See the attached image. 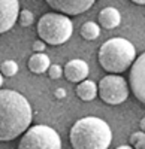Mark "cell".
<instances>
[{
  "instance_id": "obj_1",
  "label": "cell",
  "mask_w": 145,
  "mask_h": 149,
  "mask_svg": "<svg viewBox=\"0 0 145 149\" xmlns=\"http://www.w3.org/2000/svg\"><path fill=\"white\" fill-rule=\"evenodd\" d=\"M33 119L29 100L14 90L0 91V140L11 142L24 134Z\"/></svg>"
},
{
  "instance_id": "obj_2",
  "label": "cell",
  "mask_w": 145,
  "mask_h": 149,
  "mask_svg": "<svg viewBox=\"0 0 145 149\" xmlns=\"http://www.w3.org/2000/svg\"><path fill=\"white\" fill-rule=\"evenodd\" d=\"M69 140L74 149H108L112 142V131L103 119L85 116L72 125Z\"/></svg>"
},
{
  "instance_id": "obj_3",
  "label": "cell",
  "mask_w": 145,
  "mask_h": 149,
  "mask_svg": "<svg viewBox=\"0 0 145 149\" xmlns=\"http://www.w3.org/2000/svg\"><path fill=\"white\" fill-rule=\"evenodd\" d=\"M99 63L108 73H123L135 63L136 51L132 42L124 37H112L99 48Z\"/></svg>"
},
{
  "instance_id": "obj_4",
  "label": "cell",
  "mask_w": 145,
  "mask_h": 149,
  "mask_svg": "<svg viewBox=\"0 0 145 149\" xmlns=\"http://www.w3.org/2000/svg\"><path fill=\"white\" fill-rule=\"evenodd\" d=\"M72 33H74V26L70 18L60 12L45 14L38 21V34L48 45H63L70 39Z\"/></svg>"
},
{
  "instance_id": "obj_5",
  "label": "cell",
  "mask_w": 145,
  "mask_h": 149,
  "mask_svg": "<svg viewBox=\"0 0 145 149\" xmlns=\"http://www.w3.org/2000/svg\"><path fill=\"white\" fill-rule=\"evenodd\" d=\"M18 149H62V139L51 127L33 125L21 136Z\"/></svg>"
},
{
  "instance_id": "obj_6",
  "label": "cell",
  "mask_w": 145,
  "mask_h": 149,
  "mask_svg": "<svg viewBox=\"0 0 145 149\" xmlns=\"http://www.w3.org/2000/svg\"><path fill=\"white\" fill-rule=\"evenodd\" d=\"M130 85L123 76L118 74H106L99 82V97L106 104H121L129 97Z\"/></svg>"
},
{
  "instance_id": "obj_7",
  "label": "cell",
  "mask_w": 145,
  "mask_h": 149,
  "mask_svg": "<svg viewBox=\"0 0 145 149\" xmlns=\"http://www.w3.org/2000/svg\"><path fill=\"white\" fill-rule=\"evenodd\" d=\"M129 85L138 100L145 104V52L141 54L130 67Z\"/></svg>"
},
{
  "instance_id": "obj_8",
  "label": "cell",
  "mask_w": 145,
  "mask_h": 149,
  "mask_svg": "<svg viewBox=\"0 0 145 149\" xmlns=\"http://www.w3.org/2000/svg\"><path fill=\"white\" fill-rule=\"evenodd\" d=\"M54 10L64 15H79L88 10L96 0H45Z\"/></svg>"
},
{
  "instance_id": "obj_9",
  "label": "cell",
  "mask_w": 145,
  "mask_h": 149,
  "mask_svg": "<svg viewBox=\"0 0 145 149\" xmlns=\"http://www.w3.org/2000/svg\"><path fill=\"white\" fill-rule=\"evenodd\" d=\"M2 3V22H0V31H9L17 19L20 18V3L18 0H0Z\"/></svg>"
},
{
  "instance_id": "obj_10",
  "label": "cell",
  "mask_w": 145,
  "mask_h": 149,
  "mask_svg": "<svg viewBox=\"0 0 145 149\" xmlns=\"http://www.w3.org/2000/svg\"><path fill=\"white\" fill-rule=\"evenodd\" d=\"M88 64L85 63L84 60H79V58H75V60H70L66 63L64 66V78L69 81V82H82L85 81L87 76H88Z\"/></svg>"
},
{
  "instance_id": "obj_11",
  "label": "cell",
  "mask_w": 145,
  "mask_h": 149,
  "mask_svg": "<svg viewBox=\"0 0 145 149\" xmlns=\"http://www.w3.org/2000/svg\"><path fill=\"white\" fill-rule=\"evenodd\" d=\"M120 22H121V15H120L118 9L108 6V8L100 10V14H99L100 27H103L106 30H114L120 26Z\"/></svg>"
},
{
  "instance_id": "obj_12",
  "label": "cell",
  "mask_w": 145,
  "mask_h": 149,
  "mask_svg": "<svg viewBox=\"0 0 145 149\" xmlns=\"http://www.w3.org/2000/svg\"><path fill=\"white\" fill-rule=\"evenodd\" d=\"M27 67L30 72L36 73V74H41V73H45L50 70L51 67V63H50V57L43 52H38V54H33L30 58H29V63H27Z\"/></svg>"
},
{
  "instance_id": "obj_13",
  "label": "cell",
  "mask_w": 145,
  "mask_h": 149,
  "mask_svg": "<svg viewBox=\"0 0 145 149\" xmlns=\"http://www.w3.org/2000/svg\"><path fill=\"white\" fill-rule=\"evenodd\" d=\"M75 93L82 102H91L96 98V95H99V85H96L93 81L85 79L78 84Z\"/></svg>"
},
{
  "instance_id": "obj_14",
  "label": "cell",
  "mask_w": 145,
  "mask_h": 149,
  "mask_svg": "<svg viewBox=\"0 0 145 149\" xmlns=\"http://www.w3.org/2000/svg\"><path fill=\"white\" fill-rule=\"evenodd\" d=\"M100 34V24L94 22V21H87L82 24L81 27V36L85 40H94L97 39Z\"/></svg>"
},
{
  "instance_id": "obj_15",
  "label": "cell",
  "mask_w": 145,
  "mask_h": 149,
  "mask_svg": "<svg viewBox=\"0 0 145 149\" xmlns=\"http://www.w3.org/2000/svg\"><path fill=\"white\" fill-rule=\"evenodd\" d=\"M0 69H2V74L3 76H15L17 72H18V64L15 63L14 60H5L2 66H0Z\"/></svg>"
},
{
  "instance_id": "obj_16",
  "label": "cell",
  "mask_w": 145,
  "mask_h": 149,
  "mask_svg": "<svg viewBox=\"0 0 145 149\" xmlns=\"http://www.w3.org/2000/svg\"><path fill=\"white\" fill-rule=\"evenodd\" d=\"M130 146L135 149H145V131H135L130 136Z\"/></svg>"
},
{
  "instance_id": "obj_17",
  "label": "cell",
  "mask_w": 145,
  "mask_h": 149,
  "mask_svg": "<svg viewBox=\"0 0 145 149\" xmlns=\"http://www.w3.org/2000/svg\"><path fill=\"white\" fill-rule=\"evenodd\" d=\"M33 21H34V15L32 14V12H30L29 9H24V10H21V12H20L18 22L21 24L22 27H29V26H32Z\"/></svg>"
},
{
  "instance_id": "obj_18",
  "label": "cell",
  "mask_w": 145,
  "mask_h": 149,
  "mask_svg": "<svg viewBox=\"0 0 145 149\" xmlns=\"http://www.w3.org/2000/svg\"><path fill=\"white\" fill-rule=\"evenodd\" d=\"M64 73V69H62V66H57V64H53L48 70V76L51 79H60L62 74Z\"/></svg>"
},
{
  "instance_id": "obj_19",
  "label": "cell",
  "mask_w": 145,
  "mask_h": 149,
  "mask_svg": "<svg viewBox=\"0 0 145 149\" xmlns=\"http://www.w3.org/2000/svg\"><path fill=\"white\" fill-rule=\"evenodd\" d=\"M33 51H34V54H38V52H42V51H45V48H46V42H43L42 39H38V40H34L33 42Z\"/></svg>"
},
{
  "instance_id": "obj_20",
  "label": "cell",
  "mask_w": 145,
  "mask_h": 149,
  "mask_svg": "<svg viewBox=\"0 0 145 149\" xmlns=\"http://www.w3.org/2000/svg\"><path fill=\"white\" fill-rule=\"evenodd\" d=\"M54 95H55V98L62 100V98L66 97V90H64V88H55V90H54Z\"/></svg>"
},
{
  "instance_id": "obj_21",
  "label": "cell",
  "mask_w": 145,
  "mask_h": 149,
  "mask_svg": "<svg viewBox=\"0 0 145 149\" xmlns=\"http://www.w3.org/2000/svg\"><path fill=\"white\" fill-rule=\"evenodd\" d=\"M139 127H141V130H142V131H145V118H142V119H141Z\"/></svg>"
},
{
  "instance_id": "obj_22",
  "label": "cell",
  "mask_w": 145,
  "mask_h": 149,
  "mask_svg": "<svg viewBox=\"0 0 145 149\" xmlns=\"http://www.w3.org/2000/svg\"><path fill=\"white\" fill-rule=\"evenodd\" d=\"M117 149H135L133 146H129V145H121V146H118Z\"/></svg>"
},
{
  "instance_id": "obj_23",
  "label": "cell",
  "mask_w": 145,
  "mask_h": 149,
  "mask_svg": "<svg viewBox=\"0 0 145 149\" xmlns=\"http://www.w3.org/2000/svg\"><path fill=\"white\" fill-rule=\"evenodd\" d=\"M132 2L136 5H145V0H132Z\"/></svg>"
}]
</instances>
